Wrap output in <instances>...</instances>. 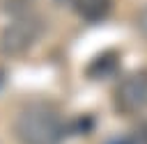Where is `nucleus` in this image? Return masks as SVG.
I'll return each mask as SVG.
<instances>
[{
    "label": "nucleus",
    "mask_w": 147,
    "mask_h": 144,
    "mask_svg": "<svg viewBox=\"0 0 147 144\" xmlns=\"http://www.w3.org/2000/svg\"><path fill=\"white\" fill-rule=\"evenodd\" d=\"M14 133L21 144H62L64 121L48 105H30L16 117Z\"/></svg>",
    "instance_id": "obj_1"
},
{
    "label": "nucleus",
    "mask_w": 147,
    "mask_h": 144,
    "mask_svg": "<svg viewBox=\"0 0 147 144\" xmlns=\"http://www.w3.org/2000/svg\"><path fill=\"white\" fill-rule=\"evenodd\" d=\"M41 32V18L34 14H18L2 32L0 37V46L5 53L9 55H18L23 50H28L37 37Z\"/></svg>",
    "instance_id": "obj_2"
},
{
    "label": "nucleus",
    "mask_w": 147,
    "mask_h": 144,
    "mask_svg": "<svg viewBox=\"0 0 147 144\" xmlns=\"http://www.w3.org/2000/svg\"><path fill=\"white\" fill-rule=\"evenodd\" d=\"M115 107L119 114H140L147 110V69L129 73L115 89Z\"/></svg>",
    "instance_id": "obj_3"
},
{
    "label": "nucleus",
    "mask_w": 147,
    "mask_h": 144,
    "mask_svg": "<svg viewBox=\"0 0 147 144\" xmlns=\"http://www.w3.org/2000/svg\"><path fill=\"white\" fill-rule=\"evenodd\" d=\"M71 5L80 18L92 21V23L103 21L113 9V0H71Z\"/></svg>",
    "instance_id": "obj_4"
},
{
    "label": "nucleus",
    "mask_w": 147,
    "mask_h": 144,
    "mask_svg": "<svg viewBox=\"0 0 147 144\" xmlns=\"http://www.w3.org/2000/svg\"><path fill=\"white\" fill-rule=\"evenodd\" d=\"M119 66V55L115 50H103L101 55H96L90 66H87V75L94 78V80H101V78H108L110 73H115Z\"/></svg>",
    "instance_id": "obj_5"
},
{
    "label": "nucleus",
    "mask_w": 147,
    "mask_h": 144,
    "mask_svg": "<svg viewBox=\"0 0 147 144\" xmlns=\"http://www.w3.org/2000/svg\"><path fill=\"white\" fill-rule=\"evenodd\" d=\"M32 0H5V5H7V9H11V11H21L25 5H30Z\"/></svg>",
    "instance_id": "obj_6"
},
{
    "label": "nucleus",
    "mask_w": 147,
    "mask_h": 144,
    "mask_svg": "<svg viewBox=\"0 0 147 144\" xmlns=\"http://www.w3.org/2000/svg\"><path fill=\"white\" fill-rule=\"evenodd\" d=\"M138 25H140V32L147 37V7L140 11V16H138Z\"/></svg>",
    "instance_id": "obj_7"
},
{
    "label": "nucleus",
    "mask_w": 147,
    "mask_h": 144,
    "mask_svg": "<svg viewBox=\"0 0 147 144\" xmlns=\"http://www.w3.org/2000/svg\"><path fill=\"white\" fill-rule=\"evenodd\" d=\"M133 144H147V126L142 128V130H138V135H136V139H131Z\"/></svg>",
    "instance_id": "obj_8"
},
{
    "label": "nucleus",
    "mask_w": 147,
    "mask_h": 144,
    "mask_svg": "<svg viewBox=\"0 0 147 144\" xmlns=\"http://www.w3.org/2000/svg\"><path fill=\"white\" fill-rule=\"evenodd\" d=\"M108 144H133L131 139H113V142H108Z\"/></svg>",
    "instance_id": "obj_9"
},
{
    "label": "nucleus",
    "mask_w": 147,
    "mask_h": 144,
    "mask_svg": "<svg viewBox=\"0 0 147 144\" xmlns=\"http://www.w3.org/2000/svg\"><path fill=\"white\" fill-rule=\"evenodd\" d=\"M0 82H2V73H0Z\"/></svg>",
    "instance_id": "obj_10"
}]
</instances>
